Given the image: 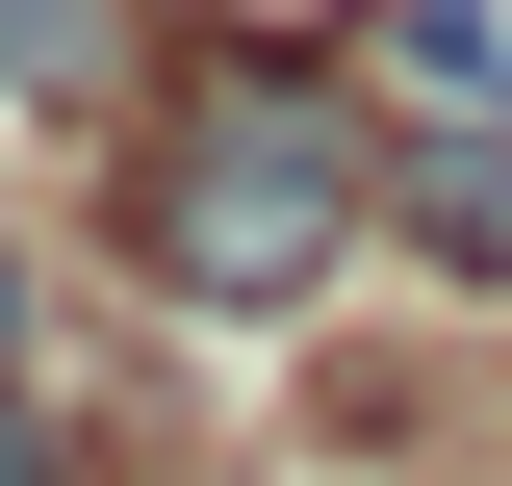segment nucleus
Instances as JSON below:
<instances>
[{
    "instance_id": "2",
    "label": "nucleus",
    "mask_w": 512,
    "mask_h": 486,
    "mask_svg": "<svg viewBox=\"0 0 512 486\" xmlns=\"http://www.w3.org/2000/svg\"><path fill=\"white\" fill-rule=\"evenodd\" d=\"M128 77V0H0V103H103Z\"/></svg>"
},
{
    "instance_id": "4",
    "label": "nucleus",
    "mask_w": 512,
    "mask_h": 486,
    "mask_svg": "<svg viewBox=\"0 0 512 486\" xmlns=\"http://www.w3.org/2000/svg\"><path fill=\"white\" fill-rule=\"evenodd\" d=\"M0 384H52V282H26V231H0Z\"/></svg>"
},
{
    "instance_id": "3",
    "label": "nucleus",
    "mask_w": 512,
    "mask_h": 486,
    "mask_svg": "<svg viewBox=\"0 0 512 486\" xmlns=\"http://www.w3.org/2000/svg\"><path fill=\"white\" fill-rule=\"evenodd\" d=\"M0 486H77V410H52V384H0Z\"/></svg>"
},
{
    "instance_id": "1",
    "label": "nucleus",
    "mask_w": 512,
    "mask_h": 486,
    "mask_svg": "<svg viewBox=\"0 0 512 486\" xmlns=\"http://www.w3.org/2000/svg\"><path fill=\"white\" fill-rule=\"evenodd\" d=\"M128 282L205 307V333H282V307H333L384 256V128L333 52H180L154 103H128V180H103Z\"/></svg>"
}]
</instances>
